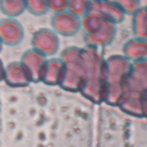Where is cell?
I'll use <instances>...</instances> for the list:
<instances>
[{"label":"cell","mask_w":147,"mask_h":147,"mask_svg":"<svg viewBox=\"0 0 147 147\" xmlns=\"http://www.w3.org/2000/svg\"><path fill=\"white\" fill-rule=\"evenodd\" d=\"M27 11L33 16H42L47 13V0H27Z\"/></svg>","instance_id":"cell-5"},{"label":"cell","mask_w":147,"mask_h":147,"mask_svg":"<svg viewBox=\"0 0 147 147\" xmlns=\"http://www.w3.org/2000/svg\"><path fill=\"white\" fill-rule=\"evenodd\" d=\"M25 38V28L16 17H3L0 20V39L9 46L22 43Z\"/></svg>","instance_id":"cell-1"},{"label":"cell","mask_w":147,"mask_h":147,"mask_svg":"<svg viewBox=\"0 0 147 147\" xmlns=\"http://www.w3.org/2000/svg\"><path fill=\"white\" fill-rule=\"evenodd\" d=\"M65 5V0H47L49 10L52 11H61Z\"/></svg>","instance_id":"cell-6"},{"label":"cell","mask_w":147,"mask_h":147,"mask_svg":"<svg viewBox=\"0 0 147 147\" xmlns=\"http://www.w3.org/2000/svg\"><path fill=\"white\" fill-rule=\"evenodd\" d=\"M52 25L57 31L63 34H69L75 30L76 21L68 14H58L52 18Z\"/></svg>","instance_id":"cell-4"},{"label":"cell","mask_w":147,"mask_h":147,"mask_svg":"<svg viewBox=\"0 0 147 147\" xmlns=\"http://www.w3.org/2000/svg\"><path fill=\"white\" fill-rule=\"evenodd\" d=\"M2 45H3V43H2V41H1V39H0V51L2 49Z\"/></svg>","instance_id":"cell-7"},{"label":"cell","mask_w":147,"mask_h":147,"mask_svg":"<svg viewBox=\"0 0 147 147\" xmlns=\"http://www.w3.org/2000/svg\"><path fill=\"white\" fill-rule=\"evenodd\" d=\"M0 11L7 17H18L27 11V0H0Z\"/></svg>","instance_id":"cell-3"},{"label":"cell","mask_w":147,"mask_h":147,"mask_svg":"<svg viewBox=\"0 0 147 147\" xmlns=\"http://www.w3.org/2000/svg\"><path fill=\"white\" fill-rule=\"evenodd\" d=\"M53 30L47 28H42L33 33L31 39V44L33 49L39 53H51L56 49L57 37Z\"/></svg>","instance_id":"cell-2"}]
</instances>
